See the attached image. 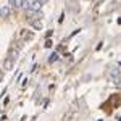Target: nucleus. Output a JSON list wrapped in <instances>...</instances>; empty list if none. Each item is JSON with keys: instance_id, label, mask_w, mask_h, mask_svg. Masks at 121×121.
<instances>
[{"instance_id": "obj_4", "label": "nucleus", "mask_w": 121, "mask_h": 121, "mask_svg": "<svg viewBox=\"0 0 121 121\" xmlns=\"http://www.w3.org/2000/svg\"><path fill=\"white\" fill-rule=\"evenodd\" d=\"M34 28L36 29H42V23H40V21H34Z\"/></svg>"}, {"instance_id": "obj_6", "label": "nucleus", "mask_w": 121, "mask_h": 121, "mask_svg": "<svg viewBox=\"0 0 121 121\" xmlns=\"http://www.w3.org/2000/svg\"><path fill=\"white\" fill-rule=\"evenodd\" d=\"M0 79H2V71H0Z\"/></svg>"}, {"instance_id": "obj_3", "label": "nucleus", "mask_w": 121, "mask_h": 121, "mask_svg": "<svg viewBox=\"0 0 121 121\" xmlns=\"http://www.w3.org/2000/svg\"><path fill=\"white\" fill-rule=\"evenodd\" d=\"M21 5H23V0H10L11 8H21Z\"/></svg>"}, {"instance_id": "obj_1", "label": "nucleus", "mask_w": 121, "mask_h": 121, "mask_svg": "<svg viewBox=\"0 0 121 121\" xmlns=\"http://www.w3.org/2000/svg\"><path fill=\"white\" fill-rule=\"evenodd\" d=\"M13 61H15V60H13L11 56H8V58L5 60V63H3V69H5V71H10V69L13 68Z\"/></svg>"}, {"instance_id": "obj_2", "label": "nucleus", "mask_w": 121, "mask_h": 121, "mask_svg": "<svg viewBox=\"0 0 121 121\" xmlns=\"http://www.w3.org/2000/svg\"><path fill=\"white\" fill-rule=\"evenodd\" d=\"M0 16L2 18H8L10 16V7H2L0 8Z\"/></svg>"}, {"instance_id": "obj_5", "label": "nucleus", "mask_w": 121, "mask_h": 121, "mask_svg": "<svg viewBox=\"0 0 121 121\" xmlns=\"http://www.w3.org/2000/svg\"><path fill=\"white\" fill-rule=\"evenodd\" d=\"M56 58H58V55H56V53H53V55L50 56V60H48V61H50V63H53V61H55Z\"/></svg>"}]
</instances>
